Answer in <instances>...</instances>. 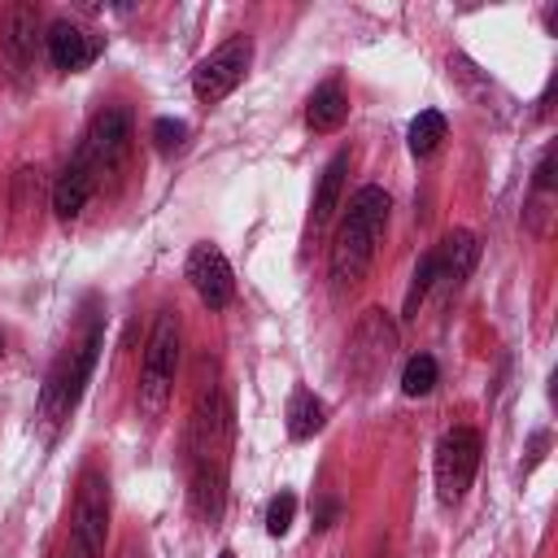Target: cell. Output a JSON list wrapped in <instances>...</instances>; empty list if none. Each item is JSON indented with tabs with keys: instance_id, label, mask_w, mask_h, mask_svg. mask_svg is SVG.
I'll list each match as a JSON object with an SVG mask.
<instances>
[{
	"instance_id": "6da1fadb",
	"label": "cell",
	"mask_w": 558,
	"mask_h": 558,
	"mask_svg": "<svg viewBox=\"0 0 558 558\" xmlns=\"http://www.w3.org/2000/svg\"><path fill=\"white\" fill-rule=\"evenodd\" d=\"M388 214H392V196L379 187V183H366L349 196V209L336 227V240H331V257H327V275L336 288H353L362 283V275L371 270L375 262V248L384 240V227H388Z\"/></svg>"
},
{
	"instance_id": "7a4b0ae2",
	"label": "cell",
	"mask_w": 558,
	"mask_h": 558,
	"mask_svg": "<svg viewBox=\"0 0 558 558\" xmlns=\"http://www.w3.org/2000/svg\"><path fill=\"white\" fill-rule=\"evenodd\" d=\"M100 344H105V323H100V314H92L87 327H83V336L57 353V362H52L44 388H39V414L48 423H61L78 405V397H83V388H87V379L96 371Z\"/></svg>"
},
{
	"instance_id": "3957f363",
	"label": "cell",
	"mask_w": 558,
	"mask_h": 558,
	"mask_svg": "<svg viewBox=\"0 0 558 558\" xmlns=\"http://www.w3.org/2000/svg\"><path fill=\"white\" fill-rule=\"evenodd\" d=\"M179 357H183V323L174 310H157L148 344H144V362H140V410L148 418L166 414V405L174 397Z\"/></svg>"
},
{
	"instance_id": "277c9868",
	"label": "cell",
	"mask_w": 558,
	"mask_h": 558,
	"mask_svg": "<svg viewBox=\"0 0 558 558\" xmlns=\"http://www.w3.org/2000/svg\"><path fill=\"white\" fill-rule=\"evenodd\" d=\"M131 109H122V105H109V109H100L92 122H87V131H83V144H78V161L87 166V174L96 179V187H105L109 179H118V170L126 166V157H131Z\"/></svg>"
},
{
	"instance_id": "5b68a950",
	"label": "cell",
	"mask_w": 558,
	"mask_h": 558,
	"mask_svg": "<svg viewBox=\"0 0 558 558\" xmlns=\"http://www.w3.org/2000/svg\"><path fill=\"white\" fill-rule=\"evenodd\" d=\"M109 536V475L83 471L74 514H70V549L65 558H100Z\"/></svg>"
},
{
	"instance_id": "8992f818",
	"label": "cell",
	"mask_w": 558,
	"mask_h": 558,
	"mask_svg": "<svg viewBox=\"0 0 558 558\" xmlns=\"http://www.w3.org/2000/svg\"><path fill=\"white\" fill-rule=\"evenodd\" d=\"M480 453H484V440L475 427H449L440 440H436V462H432V475H436V497L445 506H458L480 471Z\"/></svg>"
},
{
	"instance_id": "52a82bcc",
	"label": "cell",
	"mask_w": 558,
	"mask_h": 558,
	"mask_svg": "<svg viewBox=\"0 0 558 558\" xmlns=\"http://www.w3.org/2000/svg\"><path fill=\"white\" fill-rule=\"evenodd\" d=\"M248 65H253V39H248V35L222 39L209 57L196 61V70H192V96H196L205 109L218 105V100H227V96L244 83Z\"/></svg>"
},
{
	"instance_id": "ba28073f",
	"label": "cell",
	"mask_w": 558,
	"mask_h": 558,
	"mask_svg": "<svg viewBox=\"0 0 558 558\" xmlns=\"http://www.w3.org/2000/svg\"><path fill=\"white\" fill-rule=\"evenodd\" d=\"M392 353H397V323L384 310H366L349 336V375L362 388H371L375 379H384Z\"/></svg>"
},
{
	"instance_id": "9c48e42d",
	"label": "cell",
	"mask_w": 558,
	"mask_h": 558,
	"mask_svg": "<svg viewBox=\"0 0 558 558\" xmlns=\"http://www.w3.org/2000/svg\"><path fill=\"white\" fill-rule=\"evenodd\" d=\"M227 440H231V405L222 388L209 379L201 384L192 418H187V466L205 458H227Z\"/></svg>"
},
{
	"instance_id": "30bf717a",
	"label": "cell",
	"mask_w": 558,
	"mask_h": 558,
	"mask_svg": "<svg viewBox=\"0 0 558 558\" xmlns=\"http://www.w3.org/2000/svg\"><path fill=\"white\" fill-rule=\"evenodd\" d=\"M183 270H187V283H192V292L201 296L205 310H227L235 301V275H231V262L218 244H209V240L192 244Z\"/></svg>"
},
{
	"instance_id": "8fae6325",
	"label": "cell",
	"mask_w": 558,
	"mask_h": 558,
	"mask_svg": "<svg viewBox=\"0 0 558 558\" xmlns=\"http://www.w3.org/2000/svg\"><path fill=\"white\" fill-rule=\"evenodd\" d=\"M44 52H48V61L57 65V70H65V74H78V70H87L100 52H105V39L100 35H92L87 26H78V22H52L48 26V35H44Z\"/></svg>"
},
{
	"instance_id": "7c38bea8",
	"label": "cell",
	"mask_w": 558,
	"mask_h": 558,
	"mask_svg": "<svg viewBox=\"0 0 558 558\" xmlns=\"http://www.w3.org/2000/svg\"><path fill=\"white\" fill-rule=\"evenodd\" d=\"M187 471H192L187 506L205 527H214L227 510V458H205V462H192Z\"/></svg>"
},
{
	"instance_id": "4fadbf2b",
	"label": "cell",
	"mask_w": 558,
	"mask_h": 558,
	"mask_svg": "<svg viewBox=\"0 0 558 558\" xmlns=\"http://www.w3.org/2000/svg\"><path fill=\"white\" fill-rule=\"evenodd\" d=\"M432 253H436V283L458 292L466 283V275L475 270V262H480V240L466 227H453Z\"/></svg>"
},
{
	"instance_id": "5bb4252c",
	"label": "cell",
	"mask_w": 558,
	"mask_h": 558,
	"mask_svg": "<svg viewBox=\"0 0 558 558\" xmlns=\"http://www.w3.org/2000/svg\"><path fill=\"white\" fill-rule=\"evenodd\" d=\"M0 44H4V57H9L13 70H31L35 48H39V9L35 4H13L4 13Z\"/></svg>"
},
{
	"instance_id": "9a60e30c",
	"label": "cell",
	"mask_w": 558,
	"mask_h": 558,
	"mask_svg": "<svg viewBox=\"0 0 558 558\" xmlns=\"http://www.w3.org/2000/svg\"><path fill=\"white\" fill-rule=\"evenodd\" d=\"M92 196H96V179L87 174V166L78 157H70L65 170L57 174V183H52V209H57V218H78Z\"/></svg>"
},
{
	"instance_id": "2e32d148",
	"label": "cell",
	"mask_w": 558,
	"mask_h": 558,
	"mask_svg": "<svg viewBox=\"0 0 558 558\" xmlns=\"http://www.w3.org/2000/svg\"><path fill=\"white\" fill-rule=\"evenodd\" d=\"M349 166H353V148H340V153L323 166L318 187H314V205H310V222H314V231H318V227H327V218L336 214V205H340V196H344Z\"/></svg>"
},
{
	"instance_id": "e0dca14e",
	"label": "cell",
	"mask_w": 558,
	"mask_h": 558,
	"mask_svg": "<svg viewBox=\"0 0 558 558\" xmlns=\"http://www.w3.org/2000/svg\"><path fill=\"white\" fill-rule=\"evenodd\" d=\"M344 118H349V92H344V83L340 78H327L323 87H314V96L305 105V126L318 131V135H327V131H340Z\"/></svg>"
},
{
	"instance_id": "ac0fdd59",
	"label": "cell",
	"mask_w": 558,
	"mask_h": 558,
	"mask_svg": "<svg viewBox=\"0 0 558 558\" xmlns=\"http://www.w3.org/2000/svg\"><path fill=\"white\" fill-rule=\"evenodd\" d=\"M283 418H288V436H292V440H314V436L327 427V405H323L318 392H310V388H292Z\"/></svg>"
},
{
	"instance_id": "d6986e66",
	"label": "cell",
	"mask_w": 558,
	"mask_h": 558,
	"mask_svg": "<svg viewBox=\"0 0 558 558\" xmlns=\"http://www.w3.org/2000/svg\"><path fill=\"white\" fill-rule=\"evenodd\" d=\"M445 135H449L445 113H440V109H423V113L410 122L405 144H410V153H414V157H432V153L440 148V140H445Z\"/></svg>"
},
{
	"instance_id": "ffe728a7",
	"label": "cell",
	"mask_w": 558,
	"mask_h": 558,
	"mask_svg": "<svg viewBox=\"0 0 558 558\" xmlns=\"http://www.w3.org/2000/svg\"><path fill=\"white\" fill-rule=\"evenodd\" d=\"M432 288H436V253H423L418 266H414V275H410L405 301H401V318H405V323L418 318V310H423V301L432 296Z\"/></svg>"
},
{
	"instance_id": "44dd1931",
	"label": "cell",
	"mask_w": 558,
	"mask_h": 558,
	"mask_svg": "<svg viewBox=\"0 0 558 558\" xmlns=\"http://www.w3.org/2000/svg\"><path fill=\"white\" fill-rule=\"evenodd\" d=\"M436 379H440L436 357H432V353H414V357L405 362V371H401V392H405V397H427V392L436 388Z\"/></svg>"
},
{
	"instance_id": "7402d4cb",
	"label": "cell",
	"mask_w": 558,
	"mask_h": 558,
	"mask_svg": "<svg viewBox=\"0 0 558 558\" xmlns=\"http://www.w3.org/2000/svg\"><path fill=\"white\" fill-rule=\"evenodd\" d=\"M292 519H296V493L279 488V493L270 497V506H266V532H270V536H288Z\"/></svg>"
},
{
	"instance_id": "603a6c76",
	"label": "cell",
	"mask_w": 558,
	"mask_h": 558,
	"mask_svg": "<svg viewBox=\"0 0 558 558\" xmlns=\"http://www.w3.org/2000/svg\"><path fill=\"white\" fill-rule=\"evenodd\" d=\"M148 140H153V148H157L161 157H170V153H179V148H183L187 126H183L179 118H157V122H153V131H148Z\"/></svg>"
},
{
	"instance_id": "cb8c5ba5",
	"label": "cell",
	"mask_w": 558,
	"mask_h": 558,
	"mask_svg": "<svg viewBox=\"0 0 558 558\" xmlns=\"http://www.w3.org/2000/svg\"><path fill=\"white\" fill-rule=\"evenodd\" d=\"M118 558H144V549H135V545H126V549H122Z\"/></svg>"
},
{
	"instance_id": "d4e9b609",
	"label": "cell",
	"mask_w": 558,
	"mask_h": 558,
	"mask_svg": "<svg viewBox=\"0 0 558 558\" xmlns=\"http://www.w3.org/2000/svg\"><path fill=\"white\" fill-rule=\"evenodd\" d=\"M218 558H235V549H222V554H218Z\"/></svg>"
},
{
	"instance_id": "484cf974",
	"label": "cell",
	"mask_w": 558,
	"mask_h": 558,
	"mask_svg": "<svg viewBox=\"0 0 558 558\" xmlns=\"http://www.w3.org/2000/svg\"><path fill=\"white\" fill-rule=\"evenodd\" d=\"M0 353H4V340H0Z\"/></svg>"
}]
</instances>
